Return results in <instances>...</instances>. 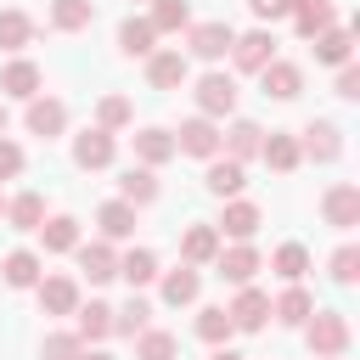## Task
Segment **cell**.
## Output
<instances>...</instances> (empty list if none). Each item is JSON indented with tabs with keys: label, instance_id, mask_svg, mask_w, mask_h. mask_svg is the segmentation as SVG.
Segmentation results:
<instances>
[{
	"label": "cell",
	"instance_id": "cell-1",
	"mask_svg": "<svg viewBox=\"0 0 360 360\" xmlns=\"http://www.w3.org/2000/svg\"><path fill=\"white\" fill-rule=\"evenodd\" d=\"M304 338H309V354H315V360H343L354 326H349L343 309H315V315L304 321Z\"/></svg>",
	"mask_w": 360,
	"mask_h": 360
},
{
	"label": "cell",
	"instance_id": "cell-2",
	"mask_svg": "<svg viewBox=\"0 0 360 360\" xmlns=\"http://www.w3.org/2000/svg\"><path fill=\"white\" fill-rule=\"evenodd\" d=\"M264 270V259H259V248L253 242H231V248H219L214 253V276L225 281V287H253V276Z\"/></svg>",
	"mask_w": 360,
	"mask_h": 360
},
{
	"label": "cell",
	"instance_id": "cell-3",
	"mask_svg": "<svg viewBox=\"0 0 360 360\" xmlns=\"http://www.w3.org/2000/svg\"><path fill=\"white\" fill-rule=\"evenodd\" d=\"M231 39H236V28L231 22H191L186 28V56H197V62H225L231 56Z\"/></svg>",
	"mask_w": 360,
	"mask_h": 360
},
{
	"label": "cell",
	"instance_id": "cell-4",
	"mask_svg": "<svg viewBox=\"0 0 360 360\" xmlns=\"http://www.w3.org/2000/svg\"><path fill=\"white\" fill-rule=\"evenodd\" d=\"M191 96H197V112L219 124L225 112H236V96H242V90H236V79H231V73H219V68H214V73H202V79H197V90H191Z\"/></svg>",
	"mask_w": 360,
	"mask_h": 360
},
{
	"label": "cell",
	"instance_id": "cell-5",
	"mask_svg": "<svg viewBox=\"0 0 360 360\" xmlns=\"http://www.w3.org/2000/svg\"><path fill=\"white\" fill-rule=\"evenodd\" d=\"M191 79V56L180 51V45H158L152 56H146V84L152 90H180Z\"/></svg>",
	"mask_w": 360,
	"mask_h": 360
},
{
	"label": "cell",
	"instance_id": "cell-6",
	"mask_svg": "<svg viewBox=\"0 0 360 360\" xmlns=\"http://www.w3.org/2000/svg\"><path fill=\"white\" fill-rule=\"evenodd\" d=\"M231 62H236V73H264V68L276 62V34H270V28L236 34V39H231Z\"/></svg>",
	"mask_w": 360,
	"mask_h": 360
},
{
	"label": "cell",
	"instance_id": "cell-7",
	"mask_svg": "<svg viewBox=\"0 0 360 360\" xmlns=\"http://www.w3.org/2000/svg\"><path fill=\"white\" fill-rule=\"evenodd\" d=\"M298 152H304L309 163H338V158H343V129H338L332 118H315V124L298 129Z\"/></svg>",
	"mask_w": 360,
	"mask_h": 360
},
{
	"label": "cell",
	"instance_id": "cell-8",
	"mask_svg": "<svg viewBox=\"0 0 360 360\" xmlns=\"http://www.w3.org/2000/svg\"><path fill=\"white\" fill-rule=\"evenodd\" d=\"M174 152H186V158H219V124L202 118V112H191L174 129Z\"/></svg>",
	"mask_w": 360,
	"mask_h": 360
},
{
	"label": "cell",
	"instance_id": "cell-9",
	"mask_svg": "<svg viewBox=\"0 0 360 360\" xmlns=\"http://www.w3.org/2000/svg\"><path fill=\"white\" fill-rule=\"evenodd\" d=\"M225 315H231L236 332H264V326H270V292H259V287H236V298L225 304Z\"/></svg>",
	"mask_w": 360,
	"mask_h": 360
},
{
	"label": "cell",
	"instance_id": "cell-10",
	"mask_svg": "<svg viewBox=\"0 0 360 360\" xmlns=\"http://www.w3.org/2000/svg\"><path fill=\"white\" fill-rule=\"evenodd\" d=\"M321 214H326V225H338V231H354V225H360V186H354V180H338V186H326V197H321Z\"/></svg>",
	"mask_w": 360,
	"mask_h": 360
},
{
	"label": "cell",
	"instance_id": "cell-11",
	"mask_svg": "<svg viewBox=\"0 0 360 360\" xmlns=\"http://www.w3.org/2000/svg\"><path fill=\"white\" fill-rule=\"evenodd\" d=\"M264 225V214H259V202H248V197H231L225 202V214L214 219V231H219V242L231 236V242H253V231Z\"/></svg>",
	"mask_w": 360,
	"mask_h": 360
},
{
	"label": "cell",
	"instance_id": "cell-12",
	"mask_svg": "<svg viewBox=\"0 0 360 360\" xmlns=\"http://www.w3.org/2000/svg\"><path fill=\"white\" fill-rule=\"evenodd\" d=\"M39 84H45V73H39V62H28V56H11V62L0 68V96H11V101H34Z\"/></svg>",
	"mask_w": 360,
	"mask_h": 360
},
{
	"label": "cell",
	"instance_id": "cell-13",
	"mask_svg": "<svg viewBox=\"0 0 360 360\" xmlns=\"http://www.w3.org/2000/svg\"><path fill=\"white\" fill-rule=\"evenodd\" d=\"M259 146H264V129H259L253 118H236L231 129H219V158H231V163L259 158Z\"/></svg>",
	"mask_w": 360,
	"mask_h": 360
},
{
	"label": "cell",
	"instance_id": "cell-14",
	"mask_svg": "<svg viewBox=\"0 0 360 360\" xmlns=\"http://www.w3.org/2000/svg\"><path fill=\"white\" fill-rule=\"evenodd\" d=\"M225 242H219V231L208 225V219H197V225H186V236H180V264H191V270H202V264H214V253H219Z\"/></svg>",
	"mask_w": 360,
	"mask_h": 360
},
{
	"label": "cell",
	"instance_id": "cell-15",
	"mask_svg": "<svg viewBox=\"0 0 360 360\" xmlns=\"http://www.w3.org/2000/svg\"><path fill=\"white\" fill-rule=\"evenodd\" d=\"M73 253H79V276H84L90 287H101V281H112V276H118V253H112V242H101V236H96V242H79Z\"/></svg>",
	"mask_w": 360,
	"mask_h": 360
},
{
	"label": "cell",
	"instance_id": "cell-16",
	"mask_svg": "<svg viewBox=\"0 0 360 360\" xmlns=\"http://www.w3.org/2000/svg\"><path fill=\"white\" fill-rule=\"evenodd\" d=\"M22 124H28V135H62L68 129V101H56V96H34L28 101V112H22Z\"/></svg>",
	"mask_w": 360,
	"mask_h": 360
},
{
	"label": "cell",
	"instance_id": "cell-17",
	"mask_svg": "<svg viewBox=\"0 0 360 360\" xmlns=\"http://www.w3.org/2000/svg\"><path fill=\"white\" fill-rule=\"evenodd\" d=\"M163 197V186H158V169H141V163H129L124 174H118V202H129V208H146V202H158Z\"/></svg>",
	"mask_w": 360,
	"mask_h": 360
},
{
	"label": "cell",
	"instance_id": "cell-18",
	"mask_svg": "<svg viewBox=\"0 0 360 360\" xmlns=\"http://www.w3.org/2000/svg\"><path fill=\"white\" fill-rule=\"evenodd\" d=\"M39 276H45V259H39L34 248H11V253L0 259V281L17 287V292H22V287H39Z\"/></svg>",
	"mask_w": 360,
	"mask_h": 360
},
{
	"label": "cell",
	"instance_id": "cell-19",
	"mask_svg": "<svg viewBox=\"0 0 360 360\" xmlns=\"http://www.w3.org/2000/svg\"><path fill=\"white\" fill-rule=\"evenodd\" d=\"M112 152H118V141H112L107 129H96V124H90L84 135H73V163H79V169H107Z\"/></svg>",
	"mask_w": 360,
	"mask_h": 360
},
{
	"label": "cell",
	"instance_id": "cell-20",
	"mask_svg": "<svg viewBox=\"0 0 360 360\" xmlns=\"http://www.w3.org/2000/svg\"><path fill=\"white\" fill-rule=\"evenodd\" d=\"M158 292H163V304H197V292H202V276L191 270V264H174V270H158Z\"/></svg>",
	"mask_w": 360,
	"mask_h": 360
},
{
	"label": "cell",
	"instance_id": "cell-21",
	"mask_svg": "<svg viewBox=\"0 0 360 360\" xmlns=\"http://www.w3.org/2000/svg\"><path fill=\"white\" fill-rule=\"evenodd\" d=\"M34 292H39V309L45 315H73L79 309V281L73 276H39Z\"/></svg>",
	"mask_w": 360,
	"mask_h": 360
},
{
	"label": "cell",
	"instance_id": "cell-22",
	"mask_svg": "<svg viewBox=\"0 0 360 360\" xmlns=\"http://www.w3.org/2000/svg\"><path fill=\"white\" fill-rule=\"evenodd\" d=\"M259 90H264V96H276V101H292V96L304 90V68H298V62H281V56H276V62H270V68L259 73Z\"/></svg>",
	"mask_w": 360,
	"mask_h": 360
},
{
	"label": "cell",
	"instance_id": "cell-23",
	"mask_svg": "<svg viewBox=\"0 0 360 360\" xmlns=\"http://www.w3.org/2000/svg\"><path fill=\"white\" fill-rule=\"evenodd\" d=\"M169 158H174V129H158V124L135 129V163H141V169H158V163H169Z\"/></svg>",
	"mask_w": 360,
	"mask_h": 360
},
{
	"label": "cell",
	"instance_id": "cell-24",
	"mask_svg": "<svg viewBox=\"0 0 360 360\" xmlns=\"http://www.w3.org/2000/svg\"><path fill=\"white\" fill-rule=\"evenodd\" d=\"M315 62H326V68H343V62H354V34H349L343 22L321 28V34H315Z\"/></svg>",
	"mask_w": 360,
	"mask_h": 360
},
{
	"label": "cell",
	"instance_id": "cell-25",
	"mask_svg": "<svg viewBox=\"0 0 360 360\" xmlns=\"http://www.w3.org/2000/svg\"><path fill=\"white\" fill-rule=\"evenodd\" d=\"M259 158H264L276 174H292V169L304 163V152H298V135H287V129H270V135H264V146H259Z\"/></svg>",
	"mask_w": 360,
	"mask_h": 360
},
{
	"label": "cell",
	"instance_id": "cell-26",
	"mask_svg": "<svg viewBox=\"0 0 360 360\" xmlns=\"http://www.w3.org/2000/svg\"><path fill=\"white\" fill-rule=\"evenodd\" d=\"M202 186H208L219 202H231V197H242L248 174H242V163H231V158H208V174H202Z\"/></svg>",
	"mask_w": 360,
	"mask_h": 360
},
{
	"label": "cell",
	"instance_id": "cell-27",
	"mask_svg": "<svg viewBox=\"0 0 360 360\" xmlns=\"http://www.w3.org/2000/svg\"><path fill=\"white\" fill-rule=\"evenodd\" d=\"M96 231H101V242H129V236H135V208L118 202V197L101 202V208H96Z\"/></svg>",
	"mask_w": 360,
	"mask_h": 360
},
{
	"label": "cell",
	"instance_id": "cell-28",
	"mask_svg": "<svg viewBox=\"0 0 360 360\" xmlns=\"http://www.w3.org/2000/svg\"><path fill=\"white\" fill-rule=\"evenodd\" d=\"M73 315H79V326H73V338H79V343H101V338H112V304L90 298V304H79Z\"/></svg>",
	"mask_w": 360,
	"mask_h": 360
},
{
	"label": "cell",
	"instance_id": "cell-29",
	"mask_svg": "<svg viewBox=\"0 0 360 360\" xmlns=\"http://www.w3.org/2000/svg\"><path fill=\"white\" fill-rule=\"evenodd\" d=\"M6 225H11V231H39V225H45V197H39V191L6 197Z\"/></svg>",
	"mask_w": 360,
	"mask_h": 360
},
{
	"label": "cell",
	"instance_id": "cell-30",
	"mask_svg": "<svg viewBox=\"0 0 360 360\" xmlns=\"http://www.w3.org/2000/svg\"><path fill=\"white\" fill-rule=\"evenodd\" d=\"M118 276L129 281V292L152 287V281H158V253H152V248H129V253H118Z\"/></svg>",
	"mask_w": 360,
	"mask_h": 360
},
{
	"label": "cell",
	"instance_id": "cell-31",
	"mask_svg": "<svg viewBox=\"0 0 360 360\" xmlns=\"http://www.w3.org/2000/svg\"><path fill=\"white\" fill-rule=\"evenodd\" d=\"M270 315H276L281 326H304V321L315 315V298H309L298 281H287V292H281V298H270Z\"/></svg>",
	"mask_w": 360,
	"mask_h": 360
},
{
	"label": "cell",
	"instance_id": "cell-32",
	"mask_svg": "<svg viewBox=\"0 0 360 360\" xmlns=\"http://www.w3.org/2000/svg\"><path fill=\"white\" fill-rule=\"evenodd\" d=\"M118 51H124V56H152V51H158L152 22H146V17H124V22H118Z\"/></svg>",
	"mask_w": 360,
	"mask_h": 360
},
{
	"label": "cell",
	"instance_id": "cell-33",
	"mask_svg": "<svg viewBox=\"0 0 360 360\" xmlns=\"http://www.w3.org/2000/svg\"><path fill=\"white\" fill-rule=\"evenodd\" d=\"M39 242H45V253H73L79 248V219L73 214H51L39 225Z\"/></svg>",
	"mask_w": 360,
	"mask_h": 360
},
{
	"label": "cell",
	"instance_id": "cell-34",
	"mask_svg": "<svg viewBox=\"0 0 360 360\" xmlns=\"http://www.w3.org/2000/svg\"><path fill=\"white\" fill-rule=\"evenodd\" d=\"M146 326H152V304H146L141 292H129V298L112 309V332H124V338H141Z\"/></svg>",
	"mask_w": 360,
	"mask_h": 360
},
{
	"label": "cell",
	"instance_id": "cell-35",
	"mask_svg": "<svg viewBox=\"0 0 360 360\" xmlns=\"http://www.w3.org/2000/svg\"><path fill=\"white\" fill-rule=\"evenodd\" d=\"M338 17H332V0H292V28L304 34V39H315L321 28H332Z\"/></svg>",
	"mask_w": 360,
	"mask_h": 360
},
{
	"label": "cell",
	"instance_id": "cell-36",
	"mask_svg": "<svg viewBox=\"0 0 360 360\" xmlns=\"http://www.w3.org/2000/svg\"><path fill=\"white\" fill-rule=\"evenodd\" d=\"M90 17H96V0H51V28H62V34L90 28Z\"/></svg>",
	"mask_w": 360,
	"mask_h": 360
},
{
	"label": "cell",
	"instance_id": "cell-37",
	"mask_svg": "<svg viewBox=\"0 0 360 360\" xmlns=\"http://www.w3.org/2000/svg\"><path fill=\"white\" fill-rule=\"evenodd\" d=\"M135 360H180V338L163 332V326H146L135 338Z\"/></svg>",
	"mask_w": 360,
	"mask_h": 360
},
{
	"label": "cell",
	"instance_id": "cell-38",
	"mask_svg": "<svg viewBox=\"0 0 360 360\" xmlns=\"http://www.w3.org/2000/svg\"><path fill=\"white\" fill-rule=\"evenodd\" d=\"M270 270H276L281 281H304V270H309V248H304V242H281V248L270 253Z\"/></svg>",
	"mask_w": 360,
	"mask_h": 360
},
{
	"label": "cell",
	"instance_id": "cell-39",
	"mask_svg": "<svg viewBox=\"0 0 360 360\" xmlns=\"http://www.w3.org/2000/svg\"><path fill=\"white\" fill-rule=\"evenodd\" d=\"M152 34H180V28H191V6L186 0H152Z\"/></svg>",
	"mask_w": 360,
	"mask_h": 360
},
{
	"label": "cell",
	"instance_id": "cell-40",
	"mask_svg": "<svg viewBox=\"0 0 360 360\" xmlns=\"http://www.w3.org/2000/svg\"><path fill=\"white\" fill-rule=\"evenodd\" d=\"M28 39H34V17L17 11V6H6L0 11V51H22Z\"/></svg>",
	"mask_w": 360,
	"mask_h": 360
},
{
	"label": "cell",
	"instance_id": "cell-41",
	"mask_svg": "<svg viewBox=\"0 0 360 360\" xmlns=\"http://www.w3.org/2000/svg\"><path fill=\"white\" fill-rule=\"evenodd\" d=\"M231 332H236V326H231L225 304H208V309H197V338H202V343H214V349H219Z\"/></svg>",
	"mask_w": 360,
	"mask_h": 360
},
{
	"label": "cell",
	"instance_id": "cell-42",
	"mask_svg": "<svg viewBox=\"0 0 360 360\" xmlns=\"http://www.w3.org/2000/svg\"><path fill=\"white\" fill-rule=\"evenodd\" d=\"M135 118V107H129V96H101V107H96V129H107V135H118L124 124Z\"/></svg>",
	"mask_w": 360,
	"mask_h": 360
},
{
	"label": "cell",
	"instance_id": "cell-43",
	"mask_svg": "<svg viewBox=\"0 0 360 360\" xmlns=\"http://www.w3.org/2000/svg\"><path fill=\"white\" fill-rule=\"evenodd\" d=\"M332 281H338V287H354V281H360V248H354V242H343V248L332 253Z\"/></svg>",
	"mask_w": 360,
	"mask_h": 360
},
{
	"label": "cell",
	"instance_id": "cell-44",
	"mask_svg": "<svg viewBox=\"0 0 360 360\" xmlns=\"http://www.w3.org/2000/svg\"><path fill=\"white\" fill-rule=\"evenodd\" d=\"M84 354V343L73 338V332H51L45 343H39V360H79Z\"/></svg>",
	"mask_w": 360,
	"mask_h": 360
},
{
	"label": "cell",
	"instance_id": "cell-45",
	"mask_svg": "<svg viewBox=\"0 0 360 360\" xmlns=\"http://www.w3.org/2000/svg\"><path fill=\"white\" fill-rule=\"evenodd\" d=\"M22 174V146L11 135H0V180H17Z\"/></svg>",
	"mask_w": 360,
	"mask_h": 360
},
{
	"label": "cell",
	"instance_id": "cell-46",
	"mask_svg": "<svg viewBox=\"0 0 360 360\" xmlns=\"http://www.w3.org/2000/svg\"><path fill=\"white\" fill-rule=\"evenodd\" d=\"M248 11L259 22H281V17H292V0H248Z\"/></svg>",
	"mask_w": 360,
	"mask_h": 360
},
{
	"label": "cell",
	"instance_id": "cell-47",
	"mask_svg": "<svg viewBox=\"0 0 360 360\" xmlns=\"http://www.w3.org/2000/svg\"><path fill=\"white\" fill-rule=\"evenodd\" d=\"M338 96H343V101H354V96H360V68H354V62H343V68H338Z\"/></svg>",
	"mask_w": 360,
	"mask_h": 360
},
{
	"label": "cell",
	"instance_id": "cell-48",
	"mask_svg": "<svg viewBox=\"0 0 360 360\" xmlns=\"http://www.w3.org/2000/svg\"><path fill=\"white\" fill-rule=\"evenodd\" d=\"M214 360H248V354H236V349H214Z\"/></svg>",
	"mask_w": 360,
	"mask_h": 360
},
{
	"label": "cell",
	"instance_id": "cell-49",
	"mask_svg": "<svg viewBox=\"0 0 360 360\" xmlns=\"http://www.w3.org/2000/svg\"><path fill=\"white\" fill-rule=\"evenodd\" d=\"M79 360H112V354H107V349H84Z\"/></svg>",
	"mask_w": 360,
	"mask_h": 360
},
{
	"label": "cell",
	"instance_id": "cell-50",
	"mask_svg": "<svg viewBox=\"0 0 360 360\" xmlns=\"http://www.w3.org/2000/svg\"><path fill=\"white\" fill-rule=\"evenodd\" d=\"M6 129H11V112H6V101H0V135H6Z\"/></svg>",
	"mask_w": 360,
	"mask_h": 360
},
{
	"label": "cell",
	"instance_id": "cell-51",
	"mask_svg": "<svg viewBox=\"0 0 360 360\" xmlns=\"http://www.w3.org/2000/svg\"><path fill=\"white\" fill-rule=\"evenodd\" d=\"M0 219H6V191H0Z\"/></svg>",
	"mask_w": 360,
	"mask_h": 360
},
{
	"label": "cell",
	"instance_id": "cell-52",
	"mask_svg": "<svg viewBox=\"0 0 360 360\" xmlns=\"http://www.w3.org/2000/svg\"><path fill=\"white\" fill-rule=\"evenodd\" d=\"M146 6H152V0H146Z\"/></svg>",
	"mask_w": 360,
	"mask_h": 360
}]
</instances>
